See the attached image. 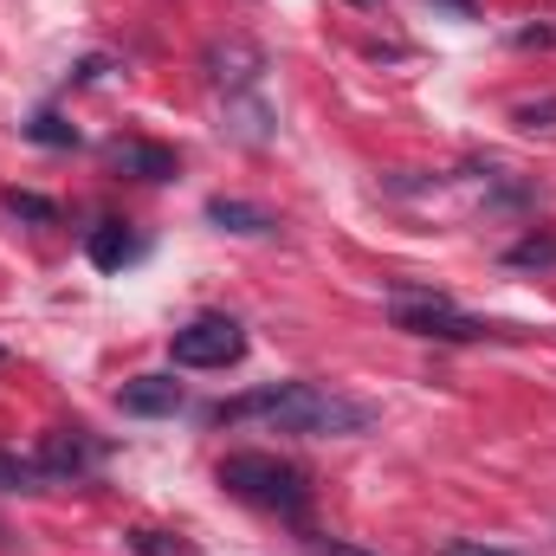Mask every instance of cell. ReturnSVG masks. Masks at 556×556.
<instances>
[{
    "label": "cell",
    "instance_id": "14",
    "mask_svg": "<svg viewBox=\"0 0 556 556\" xmlns=\"http://www.w3.org/2000/svg\"><path fill=\"white\" fill-rule=\"evenodd\" d=\"M505 266H556V233H531V240H518L511 253H505Z\"/></svg>",
    "mask_w": 556,
    "mask_h": 556
},
{
    "label": "cell",
    "instance_id": "18",
    "mask_svg": "<svg viewBox=\"0 0 556 556\" xmlns=\"http://www.w3.org/2000/svg\"><path fill=\"white\" fill-rule=\"evenodd\" d=\"M440 556H518V551H505V544H485V538H453V544H440Z\"/></svg>",
    "mask_w": 556,
    "mask_h": 556
},
{
    "label": "cell",
    "instance_id": "15",
    "mask_svg": "<svg viewBox=\"0 0 556 556\" xmlns=\"http://www.w3.org/2000/svg\"><path fill=\"white\" fill-rule=\"evenodd\" d=\"M26 137H33V142H52V149H78V130H72L65 117H52V111H39V117L26 124Z\"/></svg>",
    "mask_w": 556,
    "mask_h": 556
},
{
    "label": "cell",
    "instance_id": "6",
    "mask_svg": "<svg viewBox=\"0 0 556 556\" xmlns=\"http://www.w3.org/2000/svg\"><path fill=\"white\" fill-rule=\"evenodd\" d=\"M33 459H39V472H46L52 485H59V479H72V485H78V479H91V472H98V446H91L85 433H46Z\"/></svg>",
    "mask_w": 556,
    "mask_h": 556
},
{
    "label": "cell",
    "instance_id": "5",
    "mask_svg": "<svg viewBox=\"0 0 556 556\" xmlns=\"http://www.w3.org/2000/svg\"><path fill=\"white\" fill-rule=\"evenodd\" d=\"M207 78L227 85V98H240V91H253L266 78V52L253 39H214L207 46Z\"/></svg>",
    "mask_w": 556,
    "mask_h": 556
},
{
    "label": "cell",
    "instance_id": "3",
    "mask_svg": "<svg viewBox=\"0 0 556 556\" xmlns=\"http://www.w3.org/2000/svg\"><path fill=\"white\" fill-rule=\"evenodd\" d=\"M168 356H175L181 369H233V363L247 356V324L227 317V311H201V317H188V324L168 337Z\"/></svg>",
    "mask_w": 556,
    "mask_h": 556
},
{
    "label": "cell",
    "instance_id": "2",
    "mask_svg": "<svg viewBox=\"0 0 556 556\" xmlns=\"http://www.w3.org/2000/svg\"><path fill=\"white\" fill-rule=\"evenodd\" d=\"M220 485H227L233 498L260 505V511H285V518H298V511L311 505L304 472L285 466L278 453H227V459H220Z\"/></svg>",
    "mask_w": 556,
    "mask_h": 556
},
{
    "label": "cell",
    "instance_id": "22",
    "mask_svg": "<svg viewBox=\"0 0 556 556\" xmlns=\"http://www.w3.org/2000/svg\"><path fill=\"white\" fill-rule=\"evenodd\" d=\"M0 363H7V350H0Z\"/></svg>",
    "mask_w": 556,
    "mask_h": 556
},
{
    "label": "cell",
    "instance_id": "16",
    "mask_svg": "<svg viewBox=\"0 0 556 556\" xmlns=\"http://www.w3.org/2000/svg\"><path fill=\"white\" fill-rule=\"evenodd\" d=\"M518 130H556V98H538V104H518L511 111Z\"/></svg>",
    "mask_w": 556,
    "mask_h": 556
},
{
    "label": "cell",
    "instance_id": "11",
    "mask_svg": "<svg viewBox=\"0 0 556 556\" xmlns=\"http://www.w3.org/2000/svg\"><path fill=\"white\" fill-rule=\"evenodd\" d=\"M227 117H240V124H233V137H240V142H266V137H273V111H266L260 98H247V91H240V98H227Z\"/></svg>",
    "mask_w": 556,
    "mask_h": 556
},
{
    "label": "cell",
    "instance_id": "7",
    "mask_svg": "<svg viewBox=\"0 0 556 556\" xmlns=\"http://www.w3.org/2000/svg\"><path fill=\"white\" fill-rule=\"evenodd\" d=\"M207 220H214L220 233H240V240H273L278 233V214L253 207V201H233V194H214V201H207Z\"/></svg>",
    "mask_w": 556,
    "mask_h": 556
},
{
    "label": "cell",
    "instance_id": "4",
    "mask_svg": "<svg viewBox=\"0 0 556 556\" xmlns=\"http://www.w3.org/2000/svg\"><path fill=\"white\" fill-rule=\"evenodd\" d=\"M395 330L427 337V343H479V337H511L505 324H485V317H466V311H453V298L395 304Z\"/></svg>",
    "mask_w": 556,
    "mask_h": 556
},
{
    "label": "cell",
    "instance_id": "20",
    "mask_svg": "<svg viewBox=\"0 0 556 556\" xmlns=\"http://www.w3.org/2000/svg\"><path fill=\"white\" fill-rule=\"evenodd\" d=\"M518 46H556V26H525Z\"/></svg>",
    "mask_w": 556,
    "mask_h": 556
},
{
    "label": "cell",
    "instance_id": "9",
    "mask_svg": "<svg viewBox=\"0 0 556 556\" xmlns=\"http://www.w3.org/2000/svg\"><path fill=\"white\" fill-rule=\"evenodd\" d=\"M117 408L124 415H175L181 408V382L175 376H130L117 389Z\"/></svg>",
    "mask_w": 556,
    "mask_h": 556
},
{
    "label": "cell",
    "instance_id": "19",
    "mask_svg": "<svg viewBox=\"0 0 556 556\" xmlns=\"http://www.w3.org/2000/svg\"><path fill=\"white\" fill-rule=\"evenodd\" d=\"M311 556H376V551H363L350 538H311Z\"/></svg>",
    "mask_w": 556,
    "mask_h": 556
},
{
    "label": "cell",
    "instance_id": "13",
    "mask_svg": "<svg viewBox=\"0 0 556 556\" xmlns=\"http://www.w3.org/2000/svg\"><path fill=\"white\" fill-rule=\"evenodd\" d=\"M52 479L39 472V459H7L0 453V492H46Z\"/></svg>",
    "mask_w": 556,
    "mask_h": 556
},
{
    "label": "cell",
    "instance_id": "12",
    "mask_svg": "<svg viewBox=\"0 0 556 556\" xmlns=\"http://www.w3.org/2000/svg\"><path fill=\"white\" fill-rule=\"evenodd\" d=\"M7 214H13V220H33V227H52V220H59V201H46V194H33V188H7Z\"/></svg>",
    "mask_w": 556,
    "mask_h": 556
},
{
    "label": "cell",
    "instance_id": "1",
    "mask_svg": "<svg viewBox=\"0 0 556 556\" xmlns=\"http://www.w3.org/2000/svg\"><path fill=\"white\" fill-rule=\"evenodd\" d=\"M214 427H233V420H266L278 433H311V440H350V433H369L376 408L343 395V389H324V382H273V389H253L240 402H220L207 408Z\"/></svg>",
    "mask_w": 556,
    "mask_h": 556
},
{
    "label": "cell",
    "instance_id": "17",
    "mask_svg": "<svg viewBox=\"0 0 556 556\" xmlns=\"http://www.w3.org/2000/svg\"><path fill=\"white\" fill-rule=\"evenodd\" d=\"M130 551L137 556H194L188 544H168V531H130Z\"/></svg>",
    "mask_w": 556,
    "mask_h": 556
},
{
    "label": "cell",
    "instance_id": "8",
    "mask_svg": "<svg viewBox=\"0 0 556 556\" xmlns=\"http://www.w3.org/2000/svg\"><path fill=\"white\" fill-rule=\"evenodd\" d=\"M104 155H111V168H124V175H137V181H168V175L181 168L162 142H137V137H117Z\"/></svg>",
    "mask_w": 556,
    "mask_h": 556
},
{
    "label": "cell",
    "instance_id": "10",
    "mask_svg": "<svg viewBox=\"0 0 556 556\" xmlns=\"http://www.w3.org/2000/svg\"><path fill=\"white\" fill-rule=\"evenodd\" d=\"M85 253H91L98 273H124L142 247H137V233H130L124 220H104V227H91V247H85Z\"/></svg>",
    "mask_w": 556,
    "mask_h": 556
},
{
    "label": "cell",
    "instance_id": "21",
    "mask_svg": "<svg viewBox=\"0 0 556 556\" xmlns=\"http://www.w3.org/2000/svg\"><path fill=\"white\" fill-rule=\"evenodd\" d=\"M363 7H376V0H363Z\"/></svg>",
    "mask_w": 556,
    "mask_h": 556
}]
</instances>
